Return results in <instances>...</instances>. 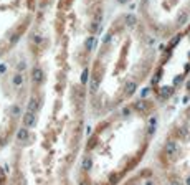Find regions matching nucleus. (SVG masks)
Returning a JSON list of instances; mask_svg holds the SVG:
<instances>
[{
    "label": "nucleus",
    "mask_w": 190,
    "mask_h": 185,
    "mask_svg": "<svg viewBox=\"0 0 190 185\" xmlns=\"http://www.w3.org/2000/svg\"><path fill=\"white\" fill-rule=\"evenodd\" d=\"M160 46L136 10L116 12L101 23L81 73L86 124L145 91Z\"/></svg>",
    "instance_id": "f257e3e1"
},
{
    "label": "nucleus",
    "mask_w": 190,
    "mask_h": 185,
    "mask_svg": "<svg viewBox=\"0 0 190 185\" xmlns=\"http://www.w3.org/2000/svg\"><path fill=\"white\" fill-rule=\"evenodd\" d=\"M164 121L149 94L113 109L84 126L71 167L73 185H119L147 164Z\"/></svg>",
    "instance_id": "f03ea898"
},
{
    "label": "nucleus",
    "mask_w": 190,
    "mask_h": 185,
    "mask_svg": "<svg viewBox=\"0 0 190 185\" xmlns=\"http://www.w3.org/2000/svg\"><path fill=\"white\" fill-rule=\"evenodd\" d=\"M35 96V61L28 45L0 60V155L20 139Z\"/></svg>",
    "instance_id": "7ed1b4c3"
},
{
    "label": "nucleus",
    "mask_w": 190,
    "mask_h": 185,
    "mask_svg": "<svg viewBox=\"0 0 190 185\" xmlns=\"http://www.w3.org/2000/svg\"><path fill=\"white\" fill-rule=\"evenodd\" d=\"M147 162L164 185H190V99L164 114Z\"/></svg>",
    "instance_id": "20e7f679"
},
{
    "label": "nucleus",
    "mask_w": 190,
    "mask_h": 185,
    "mask_svg": "<svg viewBox=\"0 0 190 185\" xmlns=\"http://www.w3.org/2000/svg\"><path fill=\"white\" fill-rule=\"evenodd\" d=\"M190 79V23L175 35L162 41L154 71L145 86L160 109L167 114L179 104Z\"/></svg>",
    "instance_id": "39448f33"
},
{
    "label": "nucleus",
    "mask_w": 190,
    "mask_h": 185,
    "mask_svg": "<svg viewBox=\"0 0 190 185\" xmlns=\"http://www.w3.org/2000/svg\"><path fill=\"white\" fill-rule=\"evenodd\" d=\"M136 13L159 41L190 23V0H139Z\"/></svg>",
    "instance_id": "423d86ee"
},
{
    "label": "nucleus",
    "mask_w": 190,
    "mask_h": 185,
    "mask_svg": "<svg viewBox=\"0 0 190 185\" xmlns=\"http://www.w3.org/2000/svg\"><path fill=\"white\" fill-rule=\"evenodd\" d=\"M36 15V0H0V60L26 43Z\"/></svg>",
    "instance_id": "0eeeda50"
},
{
    "label": "nucleus",
    "mask_w": 190,
    "mask_h": 185,
    "mask_svg": "<svg viewBox=\"0 0 190 185\" xmlns=\"http://www.w3.org/2000/svg\"><path fill=\"white\" fill-rule=\"evenodd\" d=\"M119 185H164V182L154 167L147 162L129 175L127 179H124Z\"/></svg>",
    "instance_id": "6e6552de"
},
{
    "label": "nucleus",
    "mask_w": 190,
    "mask_h": 185,
    "mask_svg": "<svg viewBox=\"0 0 190 185\" xmlns=\"http://www.w3.org/2000/svg\"><path fill=\"white\" fill-rule=\"evenodd\" d=\"M0 185H10V174L3 165H0Z\"/></svg>",
    "instance_id": "1a4fd4ad"
},
{
    "label": "nucleus",
    "mask_w": 190,
    "mask_h": 185,
    "mask_svg": "<svg viewBox=\"0 0 190 185\" xmlns=\"http://www.w3.org/2000/svg\"><path fill=\"white\" fill-rule=\"evenodd\" d=\"M185 99H190V79H189V83H187V86H185L184 92H182L180 101H185ZM180 101H179V103H180Z\"/></svg>",
    "instance_id": "9d476101"
}]
</instances>
